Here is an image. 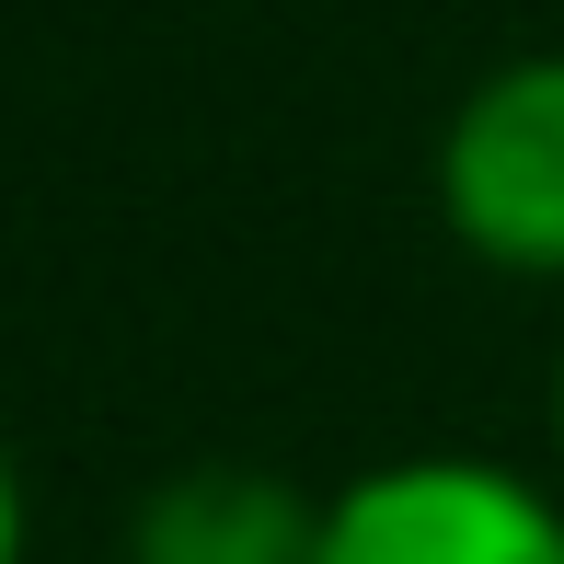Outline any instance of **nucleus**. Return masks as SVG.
<instances>
[{
    "label": "nucleus",
    "mask_w": 564,
    "mask_h": 564,
    "mask_svg": "<svg viewBox=\"0 0 564 564\" xmlns=\"http://www.w3.org/2000/svg\"><path fill=\"white\" fill-rule=\"evenodd\" d=\"M312 564H564V473L496 449H392L323 496Z\"/></svg>",
    "instance_id": "2"
},
{
    "label": "nucleus",
    "mask_w": 564,
    "mask_h": 564,
    "mask_svg": "<svg viewBox=\"0 0 564 564\" xmlns=\"http://www.w3.org/2000/svg\"><path fill=\"white\" fill-rule=\"evenodd\" d=\"M438 230L507 289H564V46H519L438 116Z\"/></svg>",
    "instance_id": "1"
},
{
    "label": "nucleus",
    "mask_w": 564,
    "mask_h": 564,
    "mask_svg": "<svg viewBox=\"0 0 564 564\" xmlns=\"http://www.w3.org/2000/svg\"><path fill=\"white\" fill-rule=\"evenodd\" d=\"M23 460H12V438H0V564H23Z\"/></svg>",
    "instance_id": "4"
},
{
    "label": "nucleus",
    "mask_w": 564,
    "mask_h": 564,
    "mask_svg": "<svg viewBox=\"0 0 564 564\" xmlns=\"http://www.w3.org/2000/svg\"><path fill=\"white\" fill-rule=\"evenodd\" d=\"M323 496L276 460H185L127 507V564H312Z\"/></svg>",
    "instance_id": "3"
},
{
    "label": "nucleus",
    "mask_w": 564,
    "mask_h": 564,
    "mask_svg": "<svg viewBox=\"0 0 564 564\" xmlns=\"http://www.w3.org/2000/svg\"><path fill=\"white\" fill-rule=\"evenodd\" d=\"M542 426H553V473H564V346H553V392H542Z\"/></svg>",
    "instance_id": "5"
}]
</instances>
